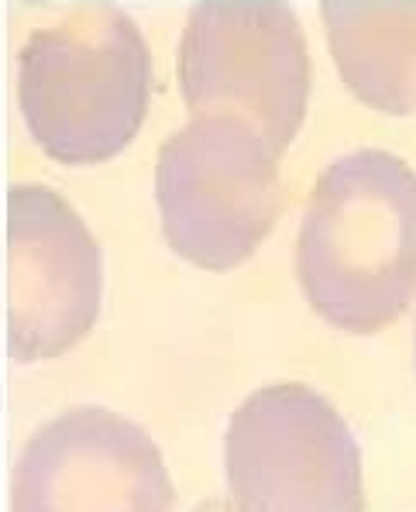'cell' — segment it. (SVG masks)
<instances>
[{"label":"cell","mask_w":416,"mask_h":512,"mask_svg":"<svg viewBox=\"0 0 416 512\" xmlns=\"http://www.w3.org/2000/svg\"><path fill=\"white\" fill-rule=\"evenodd\" d=\"M152 97V55L121 7L83 4L21 49V114L49 159L97 165L135 141Z\"/></svg>","instance_id":"cell-2"},{"label":"cell","mask_w":416,"mask_h":512,"mask_svg":"<svg viewBox=\"0 0 416 512\" xmlns=\"http://www.w3.org/2000/svg\"><path fill=\"white\" fill-rule=\"evenodd\" d=\"M224 464L238 512H365L355 433L303 382L251 392L227 423Z\"/></svg>","instance_id":"cell-5"},{"label":"cell","mask_w":416,"mask_h":512,"mask_svg":"<svg viewBox=\"0 0 416 512\" xmlns=\"http://www.w3.org/2000/svg\"><path fill=\"white\" fill-rule=\"evenodd\" d=\"M190 512H238V509H234V502H227V499H203L200 506H193Z\"/></svg>","instance_id":"cell-9"},{"label":"cell","mask_w":416,"mask_h":512,"mask_svg":"<svg viewBox=\"0 0 416 512\" xmlns=\"http://www.w3.org/2000/svg\"><path fill=\"white\" fill-rule=\"evenodd\" d=\"M100 248L73 207L49 186L7 189V354L59 358L100 317Z\"/></svg>","instance_id":"cell-6"},{"label":"cell","mask_w":416,"mask_h":512,"mask_svg":"<svg viewBox=\"0 0 416 512\" xmlns=\"http://www.w3.org/2000/svg\"><path fill=\"white\" fill-rule=\"evenodd\" d=\"M331 55L361 104L416 114V0H324Z\"/></svg>","instance_id":"cell-8"},{"label":"cell","mask_w":416,"mask_h":512,"mask_svg":"<svg viewBox=\"0 0 416 512\" xmlns=\"http://www.w3.org/2000/svg\"><path fill=\"white\" fill-rule=\"evenodd\" d=\"M179 86L193 117H231L282 159L303 128L310 52L282 0H200L179 45Z\"/></svg>","instance_id":"cell-3"},{"label":"cell","mask_w":416,"mask_h":512,"mask_svg":"<svg viewBox=\"0 0 416 512\" xmlns=\"http://www.w3.org/2000/svg\"><path fill=\"white\" fill-rule=\"evenodd\" d=\"M155 196L169 248L207 272L248 262L286 207L279 159L231 117H193L162 145Z\"/></svg>","instance_id":"cell-4"},{"label":"cell","mask_w":416,"mask_h":512,"mask_svg":"<svg viewBox=\"0 0 416 512\" xmlns=\"http://www.w3.org/2000/svg\"><path fill=\"white\" fill-rule=\"evenodd\" d=\"M162 451L114 409L76 406L31 433L14 471V512H169Z\"/></svg>","instance_id":"cell-7"},{"label":"cell","mask_w":416,"mask_h":512,"mask_svg":"<svg viewBox=\"0 0 416 512\" xmlns=\"http://www.w3.org/2000/svg\"><path fill=\"white\" fill-rule=\"evenodd\" d=\"M413 361H416V351H413Z\"/></svg>","instance_id":"cell-10"},{"label":"cell","mask_w":416,"mask_h":512,"mask_svg":"<svg viewBox=\"0 0 416 512\" xmlns=\"http://www.w3.org/2000/svg\"><path fill=\"white\" fill-rule=\"evenodd\" d=\"M306 303L337 330L375 334L416 296V172L361 148L327 165L296 238Z\"/></svg>","instance_id":"cell-1"}]
</instances>
